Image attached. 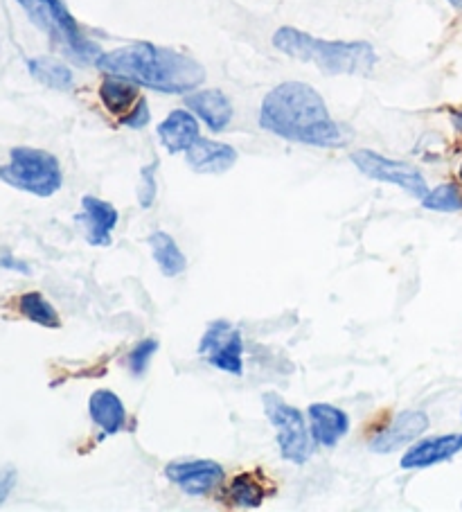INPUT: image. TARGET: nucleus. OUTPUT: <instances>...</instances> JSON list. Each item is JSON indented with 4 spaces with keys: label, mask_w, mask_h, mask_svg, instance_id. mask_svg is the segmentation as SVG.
Listing matches in <instances>:
<instances>
[{
    "label": "nucleus",
    "mask_w": 462,
    "mask_h": 512,
    "mask_svg": "<svg viewBox=\"0 0 462 512\" xmlns=\"http://www.w3.org/2000/svg\"><path fill=\"white\" fill-rule=\"evenodd\" d=\"M120 122H122V125L131 127V129H140V127H145L147 122H149V109H147V102L142 100V97H140V102H138L136 107H133V109L127 113V116L120 118Z\"/></svg>",
    "instance_id": "obj_26"
},
{
    "label": "nucleus",
    "mask_w": 462,
    "mask_h": 512,
    "mask_svg": "<svg viewBox=\"0 0 462 512\" xmlns=\"http://www.w3.org/2000/svg\"><path fill=\"white\" fill-rule=\"evenodd\" d=\"M273 46L327 75H370L377 64V52L366 41H325L296 28H280Z\"/></svg>",
    "instance_id": "obj_3"
},
{
    "label": "nucleus",
    "mask_w": 462,
    "mask_h": 512,
    "mask_svg": "<svg viewBox=\"0 0 462 512\" xmlns=\"http://www.w3.org/2000/svg\"><path fill=\"white\" fill-rule=\"evenodd\" d=\"M422 206L433 213H458L462 210V192L456 183H444L422 199Z\"/></svg>",
    "instance_id": "obj_23"
},
{
    "label": "nucleus",
    "mask_w": 462,
    "mask_h": 512,
    "mask_svg": "<svg viewBox=\"0 0 462 512\" xmlns=\"http://www.w3.org/2000/svg\"><path fill=\"white\" fill-rule=\"evenodd\" d=\"M0 269H12V271H21V273H30L28 264L19 262L14 255L7 249H0Z\"/></svg>",
    "instance_id": "obj_27"
},
{
    "label": "nucleus",
    "mask_w": 462,
    "mask_h": 512,
    "mask_svg": "<svg viewBox=\"0 0 462 512\" xmlns=\"http://www.w3.org/2000/svg\"><path fill=\"white\" fill-rule=\"evenodd\" d=\"M429 427V416L424 411H402L381 434L370 440V449L377 454L397 452L399 447L411 445Z\"/></svg>",
    "instance_id": "obj_10"
},
{
    "label": "nucleus",
    "mask_w": 462,
    "mask_h": 512,
    "mask_svg": "<svg viewBox=\"0 0 462 512\" xmlns=\"http://www.w3.org/2000/svg\"><path fill=\"white\" fill-rule=\"evenodd\" d=\"M88 413L97 427L104 431V436H113L124 427V420H127V411H124V404L120 397L113 391H95L88 400Z\"/></svg>",
    "instance_id": "obj_17"
},
{
    "label": "nucleus",
    "mask_w": 462,
    "mask_h": 512,
    "mask_svg": "<svg viewBox=\"0 0 462 512\" xmlns=\"http://www.w3.org/2000/svg\"><path fill=\"white\" fill-rule=\"evenodd\" d=\"M266 497L264 485L253 474L235 476L226 488V501L235 508H260Z\"/></svg>",
    "instance_id": "obj_20"
},
{
    "label": "nucleus",
    "mask_w": 462,
    "mask_h": 512,
    "mask_svg": "<svg viewBox=\"0 0 462 512\" xmlns=\"http://www.w3.org/2000/svg\"><path fill=\"white\" fill-rule=\"evenodd\" d=\"M185 154H188V165L199 174H224L237 161L233 147L206 138H199Z\"/></svg>",
    "instance_id": "obj_13"
},
{
    "label": "nucleus",
    "mask_w": 462,
    "mask_h": 512,
    "mask_svg": "<svg viewBox=\"0 0 462 512\" xmlns=\"http://www.w3.org/2000/svg\"><path fill=\"white\" fill-rule=\"evenodd\" d=\"M100 100L115 116L124 118L140 102L138 84H133L124 77L109 75L100 86Z\"/></svg>",
    "instance_id": "obj_18"
},
{
    "label": "nucleus",
    "mask_w": 462,
    "mask_h": 512,
    "mask_svg": "<svg viewBox=\"0 0 462 512\" xmlns=\"http://www.w3.org/2000/svg\"><path fill=\"white\" fill-rule=\"evenodd\" d=\"M158 348H161V343H158L156 339H142L138 346L129 352V357H127V366H129L131 373L136 377L145 375L149 361H151V357L156 355Z\"/></svg>",
    "instance_id": "obj_24"
},
{
    "label": "nucleus",
    "mask_w": 462,
    "mask_h": 512,
    "mask_svg": "<svg viewBox=\"0 0 462 512\" xmlns=\"http://www.w3.org/2000/svg\"><path fill=\"white\" fill-rule=\"evenodd\" d=\"M0 181L34 197H52L64 183L59 161L34 147H14L10 163L0 165Z\"/></svg>",
    "instance_id": "obj_5"
},
{
    "label": "nucleus",
    "mask_w": 462,
    "mask_h": 512,
    "mask_svg": "<svg viewBox=\"0 0 462 512\" xmlns=\"http://www.w3.org/2000/svg\"><path fill=\"white\" fill-rule=\"evenodd\" d=\"M352 163L357 165L363 174L370 176V179L399 185V188L413 194V197L424 199L426 194H429V185H426L424 176L417 172L413 165L402 161H390V158L377 152H370V149H359V152H354Z\"/></svg>",
    "instance_id": "obj_8"
},
{
    "label": "nucleus",
    "mask_w": 462,
    "mask_h": 512,
    "mask_svg": "<svg viewBox=\"0 0 462 512\" xmlns=\"http://www.w3.org/2000/svg\"><path fill=\"white\" fill-rule=\"evenodd\" d=\"M95 66L106 75L124 77L133 84L163 93H188L206 82V70L197 59L151 43H136L106 55L102 52Z\"/></svg>",
    "instance_id": "obj_2"
},
{
    "label": "nucleus",
    "mask_w": 462,
    "mask_h": 512,
    "mask_svg": "<svg viewBox=\"0 0 462 512\" xmlns=\"http://www.w3.org/2000/svg\"><path fill=\"white\" fill-rule=\"evenodd\" d=\"M165 476L192 497H201L224 481V470L215 461H185L167 465Z\"/></svg>",
    "instance_id": "obj_9"
},
{
    "label": "nucleus",
    "mask_w": 462,
    "mask_h": 512,
    "mask_svg": "<svg viewBox=\"0 0 462 512\" xmlns=\"http://www.w3.org/2000/svg\"><path fill=\"white\" fill-rule=\"evenodd\" d=\"M190 111L206 122L212 131H224L230 120H233V104L228 97L217 91V88H208V91H197L185 97Z\"/></svg>",
    "instance_id": "obj_16"
},
{
    "label": "nucleus",
    "mask_w": 462,
    "mask_h": 512,
    "mask_svg": "<svg viewBox=\"0 0 462 512\" xmlns=\"http://www.w3.org/2000/svg\"><path fill=\"white\" fill-rule=\"evenodd\" d=\"M266 418L271 420L278 434V447L284 461L305 465L312 458V440L305 427L302 413L282 400L278 393H264L262 397Z\"/></svg>",
    "instance_id": "obj_6"
},
{
    "label": "nucleus",
    "mask_w": 462,
    "mask_h": 512,
    "mask_svg": "<svg viewBox=\"0 0 462 512\" xmlns=\"http://www.w3.org/2000/svg\"><path fill=\"white\" fill-rule=\"evenodd\" d=\"M460 452H462V434L433 436L408 449V452L402 456V467L404 470H424V467H433L438 463L449 461V458H453Z\"/></svg>",
    "instance_id": "obj_12"
},
{
    "label": "nucleus",
    "mask_w": 462,
    "mask_h": 512,
    "mask_svg": "<svg viewBox=\"0 0 462 512\" xmlns=\"http://www.w3.org/2000/svg\"><path fill=\"white\" fill-rule=\"evenodd\" d=\"M16 3L28 12L30 21L41 32H46L57 48L79 64H97V59L102 57L100 46L84 37L73 14L66 10L61 0H16Z\"/></svg>",
    "instance_id": "obj_4"
},
{
    "label": "nucleus",
    "mask_w": 462,
    "mask_h": 512,
    "mask_svg": "<svg viewBox=\"0 0 462 512\" xmlns=\"http://www.w3.org/2000/svg\"><path fill=\"white\" fill-rule=\"evenodd\" d=\"M19 312L25 319L43 325V328H59V314L55 307L50 305V300L46 296H41L39 291H28L19 298Z\"/></svg>",
    "instance_id": "obj_22"
},
{
    "label": "nucleus",
    "mask_w": 462,
    "mask_h": 512,
    "mask_svg": "<svg viewBox=\"0 0 462 512\" xmlns=\"http://www.w3.org/2000/svg\"><path fill=\"white\" fill-rule=\"evenodd\" d=\"M158 138L170 154L188 152L199 140V122L190 111L176 109L158 127Z\"/></svg>",
    "instance_id": "obj_15"
},
{
    "label": "nucleus",
    "mask_w": 462,
    "mask_h": 512,
    "mask_svg": "<svg viewBox=\"0 0 462 512\" xmlns=\"http://www.w3.org/2000/svg\"><path fill=\"white\" fill-rule=\"evenodd\" d=\"M30 75L41 82L43 86L57 88V91H68L73 86V73L61 61L50 57H37L28 61Z\"/></svg>",
    "instance_id": "obj_21"
},
{
    "label": "nucleus",
    "mask_w": 462,
    "mask_h": 512,
    "mask_svg": "<svg viewBox=\"0 0 462 512\" xmlns=\"http://www.w3.org/2000/svg\"><path fill=\"white\" fill-rule=\"evenodd\" d=\"M199 352L210 366L239 377L244 373V341L242 334L228 321H215L201 339Z\"/></svg>",
    "instance_id": "obj_7"
},
{
    "label": "nucleus",
    "mask_w": 462,
    "mask_h": 512,
    "mask_svg": "<svg viewBox=\"0 0 462 512\" xmlns=\"http://www.w3.org/2000/svg\"><path fill=\"white\" fill-rule=\"evenodd\" d=\"M309 422H312L314 440L323 447H336L350 429V420L345 416V411L325 402L309 406Z\"/></svg>",
    "instance_id": "obj_14"
},
{
    "label": "nucleus",
    "mask_w": 462,
    "mask_h": 512,
    "mask_svg": "<svg viewBox=\"0 0 462 512\" xmlns=\"http://www.w3.org/2000/svg\"><path fill=\"white\" fill-rule=\"evenodd\" d=\"M16 481V472L14 470H3L0 472V503L7 499V494L12 492Z\"/></svg>",
    "instance_id": "obj_28"
},
{
    "label": "nucleus",
    "mask_w": 462,
    "mask_h": 512,
    "mask_svg": "<svg viewBox=\"0 0 462 512\" xmlns=\"http://www.w3.org/2000/svg\"><path fill=\"white\" fill-rule=\"evenodd\" d=\"M147 242H149L151 255H154V260L158 264V269L163 271V276L174 278V276H179V273H183L185 267H188V260H185L183 251L179 249V244L174 242L172 235L156 231L149 235Z\"/></svg>",
    "instance_id": "obj_19"
},
{
    "label": "nucleus",
    "mask_w": 462,
    "mask_h": 512,
    "mask_svg": "<svg viewBox=\"0 0 462 512\" xmlns=\"http://www.w3.org/2000/svg\"><path fill=\"white\" fill-rule=\"evenodd\" d=\"M451 120H453V127H456L462 134V107L456 109V111H451Z\"/></svg>",
    "instance_id": "obj_29"
},
{
    "label": "nucleus",
    "mask_w": 462,
    "mask_h": 512,
    "mask_svg": "<svg viewBox=\"0 0 462 512\" xmlns=\"http://www.w3.org/2000/svg\"><path fill=\"white\" fill-rule=\"evenodd\" d=\"M449 3H451L453 7H458V10H462V0H449Z\"/></svg>",
    "instance_id": "obj_30"
},
{
    "label": "nucleus",
    "mask_w": 462,
    "mask_h": 512,
    "mask_svg": "<svg viewBox=\"0 0 462 512\" xmlns=\"http://www.w3.org/2000/svg\"><path fill=\"white\" fill-rule=\"evenodd\" d=\"M75 219H77V224H82L88 244L109 246L111 231L115 228V224H118L120 215L109 201H102L97 197H84L82 213H79Z\"/></svg>",
    "instance_id": "obj_11"
},
{
    "label": "nucleus",
    "mask_w": 462,
    "mask_h": 512,
    "mask_svg": "<svg viewBox=\"0 0 462 512\" xmlns=\"http://www.w3.org/2000/svg\"><path fill=\"white\" fill-rule=\"evenodd\" d=\"M260 125L275 136L302 145L339 147L345 143L323 97L302 82H284L264 97Z\"/></svg>",
    "instance_id": "obj_1"
},
{
    "label": "nucleus",
    "mask_w": 462,
    "mask_h": 512,
    "mask_svg": "<svg viewBox=\"0 0 462 512\" xmlns=\"http://www.w3.org/2000/svg\"><path fill=\"white\" fill-rule=\"evenodd\" d=\"M460 179H462V167H460Z\"/></svg>",
    "instance_id": "obj_31"
},
{
    "label": "nucleus",
    "mask_w": 462,
    "mask_h": 512,
    "mask_svg": "<svg viewBox=\"0 0 462 512\" xmlns=\"http://www.w3.org/2000/svg\"><path fill=\"white\" fill-rule=\"evenodd\" d=\"M156 170L158 163H149L147 167H142L140 172V188H138V201L142 208H151L156 201L158 194V183H156Z\"/></svg>",
    "instance_id": "obj_25"
}]
</instances>
